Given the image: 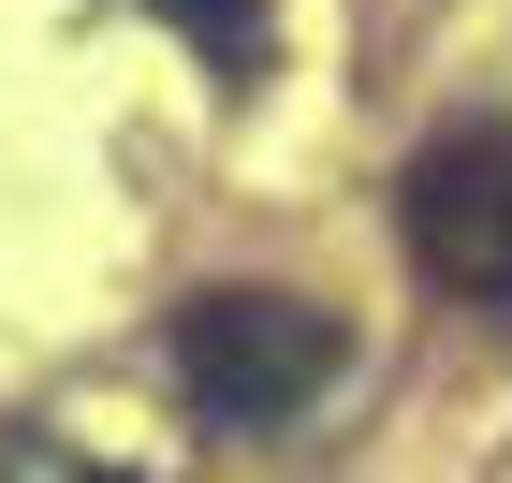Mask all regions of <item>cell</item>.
<instances>
[{"label": "cell", "mask_w": 512, "mask_h": 483, "mask_svg": "<svg viewBox=\"0 0 512 483\" xmlns=\"http://www.w3.org/2000/svg\"><path fill=\"white\" fill-rule=\"evenodd\" d=\"M337 308H308V293H205V308H176V396L205 410V425H235V440H264V425H293V410L337 381Z\"/></svg>", "instance_id": "6da1fadb"}, {"label": "cell", "mask_w": 512, "mask_h": 483, "mask_svg": "<svg viewBox=\"0 0 512 483\" xmlns=\"http://www.w3.org/2000/svg\"><path fill=\"white\" fill-rule=\"evenodd\" d=\"M395 220H410V249H425V279L512 308V132H439V147L410 161Z\"/></svg>", "instance_id": "7a4b0ae2"}, {"label": "cell", "mask_w": 512, "mask_h": 483, "mask_svg": "<svg viewBox=\"0 0 512 483\" xmlns=\"http://www.w3.org/2000/svg\"><path fill=\"white\" fill-rule=\"evenodd\" d=\"M161 15H176L220 74H249V59H264V0H161Z\"/></svg>", "instance_id": "3957f363"}]
</instances>
